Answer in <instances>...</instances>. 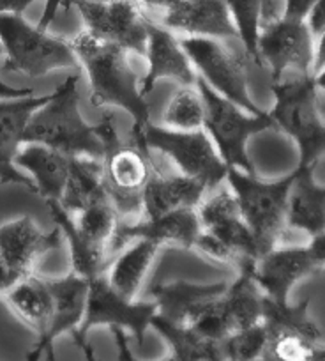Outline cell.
Segmentation results:
<instances>
[{
    "instance_id": "6da1fadb",
    "label": "cell",
    "mask_w": 325,
    "mask_h": 361,
    "mask_svg": "<svg viewBox=\"0 0 325 361\" xmlns=\"http://www.w3.org/2000/svg\"><path fill=\"white\" fill-rule=\"evenodd\" d=\"M78 64L91 83V102L99 106H117L133 117L131 133L151 123V112L140 92V80L129 64V51L82 30L69 39Z\"/></svg>"
},
{
    "instance_id": "7a4b0ae2",
    "label": "cell",
    "mask_w": 325,
    "mask_h": 361,
    "mask_svg": "<svg viewBox=\"0 0 325 361\" xmlns=\"http://www.w3.org/2000/svg\"><path fill=\"white\" fill-rule=\"evenodd\" d=\"M48 145L68 156L103 159L105 145L98 128L91 126L79 112L78 76H68L50 94V99L30 117L23 144Z\"/></svg>"
},
{
    "instance_id": "3957f363",
    "label": "cell",
    "mask_w": 325,
    "mask_h": 361,
    "mask_svg": "<svg viewBox=\"0 0 325 361\" xmlns=\"http://www.w3.org/2000/svg\"><path fill=\"white\" fill-rule=\"evenodd\" d=\"M274 106L269 116L274 126L288 135L299 151L297 165H318L325 156V121L318 106V87L313 75L272 80Z\"/></svg>"
},
{
    "instance_id": "277c9868",
    "label": "cell",
    "mask_w": 325,
    "mask_h": 361,
    "mask_svg": "<svg viewBox=\"0 0 325 361\" xmlns=\"http://www.w3.org/2000/svg\"><path fill=\"white\" fill-rule=\"evenodd\" d=\"M293 172L278 180H262L257 173H248L228 166V188L237 200L238 211L257 243L258 255L279 245L286 227L288 192Z\"/></svg>"
},
{
    "instance_id": "5b68a950",
    "label": "cell",
    "mask_w": 325,
    "mask_h": 361,
    "mask_svg": "<svg viewBox=\"0 0 325 361\" xmlns=\"http://www.w3.org/2000/svg\"><path fill=\"white\" fill-rule=\"evenodd\" d=\"M96 128L105 145L103 170L110 200L120 220H138L144 216L141 188L151 176V152L133 142L124 144L112 112H103L101 123Z\"/></svg>"
},
{
    "instance_id": "8992f818",
    "label": "cell",
    "mask_w": 325,
    "mask_h": 361,
    "mask_svg": "<svg viewBox=\"0 0 325 361\" xmlns=\"http://www.w3.org/2000/svg\"><path fill=\"white\" fill-rule=\"evenodd\" d=\"M131 142L172 161L184 176L202 180L207 190L217 188L227 179L228 165L203 128L172 130L147 123L131 133Z\"/></svg>"
},
{
    "instance_id": "52a82bcc",
    "label": "cell",
    "mask_w": 325,
    "mask_h": 361,
    "mask_svg": "<svg viewBox=\"0 0 325 361\" xmlns=\"http://www.w3.org/2000/svg\"><path fill=\"white\" fill-rule=\"evenodd\" d=\"M195 85L203 99L202 128L214 142L221 158L228 166H235L248 173H257L248 154V142L255 135L276 128L272 117L269 112L260 116L246 112L228 98L217 94L200 76H196Z\"/></svg>"
},
{
    "instance_id": "ba28073f",
    "label": "cell",
    "mask_w": 325,
    "mask_h": 361,
    "mask_svg": "<svg viewBox=\"0 0 325 361\" xmlns=\"http://www.w3.org/2000/svg\"><path fill=\"white\" fill-rule=\"evenodd\" d=\"M0 44L6 54L4 71L30 78L79 66L69 41L30 25L20 13H0Z\"/></svg>"
},
{
    "instance_id": "9c48e42d",
    "label": "cell",
    "mask_w": 325,
    "mask_h": 361,
    "mask_svg": "<svg viewBox=\"0 0 325 361\" xmlns=\"http://www.w3.org/2000/svg\"><path fill=\"white\" fill-rule=\"evenodd\" d=\"M155 314H158L155 301H136L126 298L119 290L113 289V286L106 279L105 271L101 275L89 280L87 307H85L84 321L79 324L72 340L87 360L94 357L87 342V335L96 326L106 324L112 326V328L129 329L136 342L141 345L145 340V331L151 328V322Z\"/></svg>"
},
{
    "instance_id": "30bf717a",
    "label": "cell",
    "mask_w": 325,
    "mask_h": 361,
    "mask_svg": "<svg viewBox=\"0 0 325 361\" xmlns=\"http://www.w3.org/2000/svg\"><path fill=\"white\" fill-rule=\"evenodd\" d=\"M181 44L200 78L205 80L217 94L255 116L265 112L250 94L246 59L228 50L221 39L214 37L182 36Z\"/></svg>"
},
{
    "instance_id": "8fae6325",
    "label": "cell",
    "mask_w": 325,
    "mask_h": 361,
    "mask_svg": "<svg viewBox=\"0 0 325 361\" xmlns=\"http://www.w3.org/2000/svg\"><path fill=\"white\" fill-rule=\"evenodd\" d=\"M68 6L78 9L92 36L145 55L148 18L138 0H68Z\"/></svg>"
},
{
    "instance_id": "7c38bea8",
    "label": "cell",
    "mask_w": 325,
    "mask_h": 361,
    "mask_svg": "<svg viewBox=\"0 0 325 361\" xmlns=\"http://www.w3.org/2000/svg\"><path fill=\"white\" fill-rule=\"evenodd\" d=\"M258 54L262 66H267L272 80L297 75H311L314 54V36L306 20L283 18L262 27L258 37Z\"/></svg>"
},
{
    "instance_id": "4fadbf2b",
    "label": "cell",
    "mask_w": 325,
    "mask_h": 361,
    "mask_svg": "<svg viewBox=\"0 0 325 361\" xmlns=\"http://www.w3.org/2000/svg\"><path fill=\"white\" fill-rule=\"evenodd\" d=\"M202 234V221H200L196 207H184L159 216H141L133 221L119 220L115 232L112 235L108 248L122 250L134 239H148L158 243L159 246L177 245L181 248H195Z\"/></svg>"
},
{
    "instance_id": "5bb4252c",
    "label": "cell",
    "mask_w": 325,
    "mask_h": 361,
    "mask_svg": "<svg viewBox=\"0 0 325 361\" xmlns=\"http://www.w3.org/2000/svg\"><path fill=\"white\" fill-rule=\"evenodd\" d=\"M46 283L53 296L51 321L46 331L37 336L34 349L27 354L29 360H39L41 356L53 357V342L62 335H76L87 307L89 280L75 271L60 279H46Z\"/></svg>"
},
{
    "instance_id": "9a60e30c",
    "label": "cell",
    "mask_w": 325,
    "mask_h": 361,
    "mask_svg": "<svg viewBox=\"0 0 325 361\" xmlns=\"http://www.w3.org/2000/svg\"><path fill=\"white\" fill-rule=\"evenodd\" d=\"M307 246H274L258 257L253 276L258 287L276 303H288L293 286L302 279L320 273Z\"/></svg>"
},
{
    "instance_id": "2e32d148",
    "label": "cell",
    "mask_w": 325,
    "mask_h": 361,
    "mask_svg": "<svg viewBox=\"0 0 325 361\" xmlns=\"http://www.w3.org/2000/svg\"><path fill=\"white\" fill-rule=\"evenodd\" d=\"M202 228L214 235L228 250L235 253L238 266L244 260H257L258 250L253 234L238 211L237 200L230 188H223L210 199L202 200L196 207Z\"/></svg>"
},
{
    "instance_id": "e0dca14e",
    "label": "cell",
    "mask_w": 325,
    "mask_h": 361,
    "mask_svg": "<svg viewBox=\"0 0 325 361\" xmlns=\"http://www.w3.org/2000/svg\"><path fill=\"white\" fill-rule=\"evenodd\" d=\"M50 99L44 96L0 98V185H22L36 193V185L15 165V158L23 145V135L30 117Z\"/></svg>"
},
{
    "instance_id": "ac0fdd59",
    "label": "cell",
    "mask_w": 325,
    "mask_h": 361,
    "mask_svg": "<svg viewBox=\"0 0 325 361\" xmlns=\"http://www.w3.org/2000/svg\"><path fill=\"white\" fill-rule=\"evenodd\" d=\"M144 57L148 62L147 75L140 82V92L145 98L161 78H172L181 85L196 83L198 73L182 48L181 39L170 29L155 23L154 20L147 22V48Z\"/></svg>"
},
{
    "instance_id": "d6986e66",
    "label": "cell",
    "mask_w": 325,
    "mask_h": 361,
    "mask_svg": "<svg viewBox=\"0 0 325 361\" xmlns=\"http://www.w3.org/2000/svg\"><path fill=\"white\" fill-rule=\"evenodd\" d=\"M62 243L60 228L44 232L30 216L16 218L0 227V259L22 276L34 273L37 260Z\"/></svg>"
},
{
    "instance_id": "ffe728a7",
    "label": "cell",
    "mask_w": 325,
    "mask_h": 361,
    "mask_svg": "<svg viewBox=\"0 0 325 361\" xmlns=\"http://www.w3.org/2000/svg\"><path fill=\"white\" fill-rule=\"evenodd\" d=\"M205 192L207 186L202 180L193 179L181 172H167L151 152V176L141 188L144 216L154 218L175 209L198 207Z\"/></svg>"
},
{
    "instance_id": "44dd1931",
    "label": "cell",
    "mask_w": 325,
    "mask_h": 361,
    "mask_svg": "<svg viewBox=\"0 0 325 361\" xmlns=\"http://www.w3.org/2000/svg\"><path fill=\"white\" fill-rule=\"evenodd\" d=\"M161 25L182 36L228 39L237 37L227 0H181L161 13Z\"/></svg>"
},
{
    "instance_id": "7402d4cb",
    "label": "cell",
    "mask_w": 325,
    "mask_h": 361,
    "mask_svg": "<svg viewBox=\"0 0 325 361\" xmlns=\"http://www.w3.org/2000/svg\"><path fill=\"white\" fill-rule=\"evenodd\" d=\"M227 287V282L158 283L151 289V296L158 303V315L175 324L191 326Z\"/></svg>"
},
{
    "instance_id": "603a6c76",
    "label": "cell",
    "mask_w": 325,
    "mask_h": 361,
    "mask_svg": "<svg viewBox=\"0 0 325 361\" xmlns=\"http://www.w3.org/2000/svg\"><path fill=\"white\" fill-rule=\"evenodd\" d=\"M313 173L314 165L295 166L286 209V227L310 238L325 232V186L318 185Z\"/></svg>"
},
{
    "instance_id": "cb8c5ba5",
    "label": "cell",
    "mask_w": 325,
    "mask_h": 361,
    "mask_svg": "<svg viewBox=\"0 0 325 361\" xmlns=\"http://www.w3.org/2000/svg\"><path fill=\"white\" fill-rule=\"evenodd\" d=\"M15 165L30 173L37 195L44 200L60 202L68 185L71 156L48 145L30 142L20 147Z\"/></svg>"
},
{
    "instance_id": "d4e9b609",
    "label": "cell",
    "mask_w": 325,
    "mask_h": 361,
    "mask_svg": "<svg viewBox=\"0 0 325 361\" xmlns=\"http://www.w3.org/2000/svg\"><path fill=\"white\" fill-rule=\"evenodd\" d=\"M48 211L53 218L55 225L60 228L62 235L68 239L69 252H71V266L79 276L91 280L105 273L110 260L106 259V248L89 241L75 224L72 213H69L58 200H46Z\"/></svg>"
},
{
    "instance_id": "484cf974",
    "label": "cell",
    "mask_w": 325,
    "mask_h": 361,
    "mask_svg": "<svg viewBox=\"0 0 325 361\" xmlns=\"http://www.w3.org/2000/svg\"><path fill=\"white\" fill-rule=\"evenodd\" d=\"M106 199H110V195L105 186L103 159L89 158V156H71L68 185L60 200L62 206L69 213L76 214L84 207Z\"/></svg>"
},
{
    "instance_id": "4316f807",
    "label": "cell",
    "mask_w": 325,
    "mask_h": 361,
    "mask_svg": "<svg viewBox=\"0 0 325 361\" xmlns=\"http://www.w3.org/2000/svg\"><path fill=\"white\" fill-rule=\"evenodd\" d=\"M4 296L16 317L32 328L37 336L46 331L53 312V296L46 279H39L32 273L27 279L20 280Z\"/></svg>"
},
{
    "instance_id": "83f0119b",
    "label": "cell",
    "mask_w": 325,
    "mask_h": 361,
    "mask_svg": "<svg viewBox=\"0 0 325 361\" xmlns=\"http://www.w3.org/2000/svg\"><path fill=\"white\" fill-rule=\"evenodd\" d=\"M129 245V248L126 246V250L115 260H110L106 267V279L120 294L136 300L141 282L161 246L148 239H134Z\"/></svg>"
},
{
    "instance_id": "f1b7e54d",
    "label": "cell",
    "mask_w": 325,
    "mask_h": 361,
    "mask_svg": "<svg viewBox=\"0 0 325 361\" xmlns=\"http://www.w3.org/2000/svg\"><path fill=\"white\" fill-rule=\"evenodd\" d=\"M151 328L172 347V360H224L221 343L203 336L193 326L175 324L155 314Z\"/></svg>"
},
{
    "instance_id": "f546056e",
    "label": "cell",
    "mask_w": 325,
    "mask_h": 361,
    "mask_svg": "<svg viewBox=\"0 0 325 361\" xmlns=\"http://www.w3.org/2000/svg\"><path fill=\"white\" fill-rule=\"evenodd\" d=\"M310 300H304L297 305L276 303L271 298H264V322L267 329L269 342L283 335H299L313 342H320V329L317 328L310 317Z\"/></svg>"
},
{
    "instance_id": "4dcf8cb0",
    "label": "cell",
    "mask_w": 325,
    "mask_h": 361,
    "mask_svg": "<svg viewBox=\"0 0 325 361\" xmlns=\"http://www.w3.org/2000/svg\"><path fill=\"white\" fill-rule=\"evenodd\" d=\"M162 124L172 130H198L203 126V99L196 85H181L162 110Z\"/></svg>"
},
{
    "instance_id": "1f68e13d",
    "label": "cell",
    "mask_w": 325,
    "mask_h": 361,
    "mask_svg": "<svg viewBox=\"0 0 325 361\" xmlns=\"http://www.w3.org/2000/svg\"><path fill=\"white\" fill-rule=\"evenodd\" d=\"M237 37L244 44L246 57L262 66L258 54V37L262 30V0H227Z\"/></svg>"
},
{
    "instance_id": "d6a6232c",
    "label": "cell",
    "mask_w": 325,
    "mask_h": 361,
    "mask_svg": "<svg viewBox=\"0 0 325 361\" xmlns=\"http://www.w3.org/2000/svg\"><path fill=\"white\" fill-rule=\"evenodd\" d=\"M119 214L113 207L112 200H99V202L91 204L76 213L75 224L78 231L85 235L94 245L108 248L112 235L115 232L117 224H119Z\"/></svg>"
},
{
    "instance_id": "836d02e7",
    "label": "cell",
    "mask_w": 325,
    "mask_h": 361,
    "mask_svg": "<svg viewBox=\"0 0 325 361\" xmlns=\"http://www.w3.org/2000/svg\"><path fill=\"white\" fill-rule=\"evenodd\" d=\"M269 335L264 322L237 329L221 342L223 357L228 360H258L265 356Z\"/></svg>"
},
{
    "instance_id": "e575fe53",
    "label": "cell",
    "mask_w": 325,
    "mask_h": 361,
    "mask_svg": "<svg viewBox=\"0 0 325 361\" xmlns=\"http://www.w3.org/2000/svg\"><path fill=\"white\" fill-rule=\"evenodd\" d=\"M306 23L310 25L311 32L317 37L325 30V0H317L313 8L306 16Z\"/></svg>"
},
{
    "instance_id": "d590c367",
    "label": "cell",
    "mask_w": 325,
    "mask_h": 361,
    "mask_svg": "<svg viewBox=\"0 0 325 361\" xmlns=\"http://www.w3.org/2000/svg\"><path fill=\"white\" fill-rule=\"evenodd\" d=\"M23 279H27V276H22L18 271H15L9 264L0 259V296H4L8 290H11Z\"/></svg>"
},
{
    "instance_id": "8d00e7d4",
    "label": "cell",
    "mask_w": 325,
    "mask_h": 361,
    "mask_svg": "<svg viewBox=\"0 0 325 361\" xmlns=\"http://www.w3.org/2000/svg\"><path fill=\"white\" fill-rule=\"evenodd\" d=\"M317 0H285V16L286 18L306 20L307 13L313 8Z\"/></svg>"
},
{
    "instance_id": "74e56055",
    "label": "cell",
    "mask_w": 325,
    "mask_h": 361,
    "mask_svg": "<svg viewBox=\"0 0 325 361\" xmlns=\"http://www.w3.org/2000/svg\"><path fill=\"white\" fill-rule=\"evenodd\" d=\"M60 6H64L65 11L69 9L68 0H46V4H44V9H43V15H41V20L37 22V27H39L41 30L50 29L51 22H53L55 16H57Z\"/></svg>"
},
{
    "instance_id": "f35d334b",
    "label": "cell",
    "mask_w": 325,
    "mask_h": 361,
    "mask_svg": "<svg viewBox=\"0 0 325 361\" xmlns=\"http://www.w3.org/2000/svg\"><path fill=\"white\" fill-rule=\"evenodd\" d=\"M325 69V30L314 37V54H313V68L311 75H318Z\"/></svg>"
},
{
    "instance_id": "ab89813d",
    "label": "cell",
    "mask_w": 325,
    "mask_h": 361,
    "mask_svg": "<svg viewBox=\"0 0 325 361\" xmlns=\"http://www.w3.org/2000/svg\"><path fill=\"white\" fill-rule=\"evenodd\" d=\"M306 246L307 250H310L311 257L314 259V262L320 266V269H324L325 267V232H321V234L318 235H313Z\"/></svg>"
},
{
    "instance_id": "60d3db41",
    "label": "cell",
    "mask_w": 325,
    "mask_h": 361,
    "mask_svg": "<svg viewBox=\"0 0 325 361\" xmlns=\"http://www.w3.org/2000/svg\"><path fill=\"white\" fill-rule=\"evenodd\" d=\"M4 55V48L0 44V57ZM34 94V89L30 87H13L0 80V98H22V96Z\"/></svg>"
},
{
    "instance_id": "b9f144b4",
    "label": "cell",
    "mask_w": 325,
    "mask_h": 361,
    "mask_svg": "<svg viewBox=\"0 0 325 361\" xmlns=\"http://www.w3.org/2000/svg\"><path fill=\"white\" fill-rule=\"evenodd\" d=\"M36 0H0V13H20L23 15L30 4Z\"/></svg>"
},
{
    "instance_id": "7bdbcfd3",
    "label": "cell",
    "mask_w": 325,
    "mask_h": 361,
    "mask_svg": "<svg viewBox=\"0 0 325 361\" xmlns=\"http://www.w3.org/2000/svg\"><path fill=\"white\" fill-rule=\"evenodd\" d=\"M138 2L144 6H147V8L155 9V11L165 13L167 9L174 8V6L177 4V2H181V0H138Z\"/></svg>"
},
{
    "instance_id": "ee69618b",
    "label": "cell",
    "mask_w": 325,
    "mask_h": 361,
    "mask_svg": "<svg viewBox=\"0 0 325 361\" xmlns=\"http://www.w3.org/2000/svg\"><path fill=\"white\" fill-rule=\"evenodd\" d=\"M313 78H314V83H317L318 89L325 90V69H324V71L318 73V75H314Z\"/></svg>"
},
{
    "instance_id": "f6af8a7d",
    "label": "cell",
    "mask_w": 325,
    "mask_h": 361,
    "mask_svg": "<svg viewBox=\"0 0 325 361\" xmlns=\"http://www.w3.org/2000/svg\"><path fill=\"white\" fill-rule=\"evenodd\" d=\"M311 360H325V347L318 343V345L314 347V353H313V357H311Z\"/></svg>"
}]
</instances>
